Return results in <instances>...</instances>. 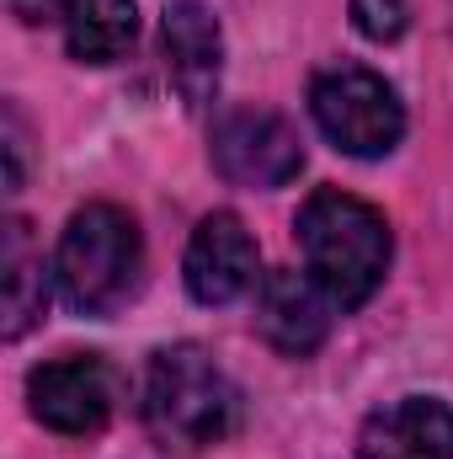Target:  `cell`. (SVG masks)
I'll use <instances>...</instances> for the list:
<instances>
[{"label": "cell", "instance_id": "6da1fadb", "mask_svg": "<svg viewBox=\"0 0 453 459\" xmlns=\"http://www.w3.org/2000/svg\"><path fill=\"white\" fill-rule=\"evenodd\" d=\"M299 251H304V273L326 289V299L337 310H357L373 299V289L389 273V220L368 204L352 198L341 187L310 193V204L299 209Z\"/></svg>", "mask_w": 453, "mask_h": 459}, {"label": "cell", "instance_id": "7a4b0ae2", "mask_svg": "<svg viewBox=\"0 0 453 459\" xmlns=\"http://www.w3.org/2000/svg\"><path fill=\"white\" fill-rule=\"evenodd\" d=\"M54 278L70 310L81 316H113L144 283V235L128 209L86 204L70 214L54 251Z\"/></svg>", "mask_w": 453, "mask_h": 459}, {"label": "cell", "instance_id": "3957f363", "mask_svg": "<svg viewBox=\"0 0 453 459\" xmlns=\"http://www.w3.org/2000/svg\"><path fill=\"white\" fill-rule=\"evenodd\" d=\"M240 417V395L229 385V374L203 352L198 342H176L160 347L150 358L144 374V422L166 449H209L229 438Z\"/></svg>", "mask_w": 453, "mask_h": 459}, {"label": "cell", "instance_id": "277c9868", "mask_svg": "<svg viewBox=\"0 0 453 459\" xmlns=\"http://www.w3.org/2000/svg\"><path fill=\"white\" fill-rule=\"evenodd\" d=\"M310 117L315 128L352 160H379L400 144L406 108L395 86L363 65H331L310 81Z\"/></svg>", "mask_w": 453, "mask_h": 459}, {"label": "cell", "instance_id": "5b68a950", "mask_svg": "<svg viewBox=\"0 0 453 459\" xmlns=\"http://www.w3.org/2000/svg\"><path fill=\"white\" fill-rule=\"evenodd\" d=\"M209 155H214V171L225 182L256 187V193L288 187L304 171L299 128L272 108H229L209 134Z\"/></svg>", "mask_w": 453, "mask_h": 459}, {"label": "cell", "instance_id": "8992f818", "mask_svg": "<svg viewBox=\"0 0 453 459\" xmlns=\"http://www.w3.org/2000/svg\"><path fill=\"white\" fill-rule=\"evenodd\" d=\"M117 368L97 352H70L27 374V406L32 417L59 438H91L117 411Z\"/></svg>", "mask_w": 453, "mask_h": 459}, {"label": "cell", "instance_id": "52a82bcc", "mask_svg": "<svg viewBox=\"0 0 453 459\" xmlns=\"http://www.w3.org/2000/svg\"><path fill=\"white\" fill-rule=\"evenodd\" d=\"M331 310L337 305L326 299V289L310 273H294V267L267 273L261 289H256V332L283 358H310L331 337Z\"/></svg>", "mask_w": 453, "mask_h": 459}, {"label": "cell", "instance_id": "ba28073f", "mask_svg": "<svg viewBox=\"0 0 453 459\" xmlns=\"http://www.w3.org/2000/svg\"><path fill=\"white\" fill-rule=\"evenodd\" d=\"M182 278H187V294L198 305H229V299H240L256 283V240H251L245 220L229 214V209L198 220L192 240H187Z\"/></svg>", "mask_w": 453, "mask_h": 459}, {"label": "cell", "instance_id": "9c48e42d", "mask_svg": "<svg viewBox=\"0 0 453 459\" xmlns=\"http://www.w3.org/2000/svg\"><path fill=\"white\" fill-rule=\"evenodd\" d=\"M160 43H166V70L171 86L182 91L187 108H209L225 75V32L219 16L203 0H171L166 22H160Z\"/></svg>", "mask_w": 453, "mask_h": 459}, {"label": "cell", "instance_id": "30bf717a", "mask_svg": "<svg viewBox=\"0 0 453 459\" xmlns=\"http://www.w3.org/2000/svg\"><path fill=\"white\" fill-rule=\"evenodd\" d=\"M357 459H453V406L438 395L379 406L357 433Z\"/></svg>", "mask_w": 453, "mask_h": 459}, {"label": "cell", "instance_id": "8fae6325", "mask_svg": "<svg viewBox=\"0 0 453 459\" xmlns=\"http://www.w3.org/2000/svg\"><path fill=\"white\" fill-rule=\"evenodd\" d=\"M48 316V267L43 251H32V235L21 220L5 225V251H0V332L5 342H21L32 326Z\"/></svg>", "mask_w": 453, "mask_h": 459}, {"label": "cell", "instance_id": "7c38bea8", "mask_svg": "<svg viewBox=\"0 0 453 459\" xmlns=\"http://www.w3.org/2000/svg\"><path fill=\"white\" fill-rule=\"evenodd\" d=\"M133 38H139L133 0H75V11L64 22L70 59H81V65H113L117 54H128Z\"/></svg>", "mask_w": 453, "mask_h": 459}, {"label": "cell", "instance_id": "4fadbf2b", "mask_svg": "<svg viewBox=\"0 0 453 459\" xmlns=\"http://www.w3.org/2000/svg\"><path fill=\"white\" fill-rule=\"evenodd\" d=\"M352 27L368 43H395L411 27V0H352Z\"/></svg>", "mask_w": 453, "mask_h": 459}, {"label": "cell", "instance_id": "5bb4252c", "mask_svg": "<svg viewBox=\"0 0 453 459\" xmlns=\"http://www.w3.org/2000/svg\"><path fill=\"white\" fill-rule=\"evenodd\" d=\"M21 182H27V128L16 108H5V187L16 193Z\"/></svg>", "mask_w": 453, "mask_h": 459}, {"label": "cell", "instance_id": "9a60e30c", "mask_svg": "<svg viewBox=\"0 0 453 459\" xmlns=\"http://www.w3.org/2000/svg\"><path fill=\"white\" fill-rule=\"evenodd\" d=\"M11 11H16L27 27H48V22H70L75 0H11Z\"/></svg>", "mask_w": 453, "mask_h": 459}]
</instances>
